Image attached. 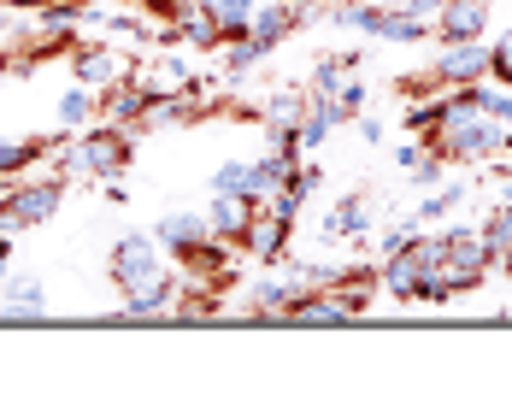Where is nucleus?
<instances>
[{"label": "nucleus", "mask_w": 512, "mask_h": 412, "mask_svg": "<svg viewBox=\"0 0 512 412\" xmlns=\"http://www.w3.org/2000/svg\"><path fill=\"white\" fill-rule=\"evenodd\" d=\"M507 142H512V130L495 124V118L477 106V83L448 89V118H442L436 136H430V148L448 159V165H495V159L507 154Z\"/></svg>", "instance_id": "nucleus-1"}, {"label": "nucleus", "mask_w": 512, "mask_h": 412, "mask_svg": "<svg viewBox=\"0 0 512 412\" xmlns=\"http://www.w3.org/2000/svg\"><path fill=\"white\" fill-rule=\"evenodd\" d=\"M136 136H142V130H124V124L95 118L89 130L65 136V148H59L48 165L65 183H118V177L136 165Z\"/></svg>", "instance_id": "nucleus-2"}, {"label": "nucleus", "mask_w": 512, "mask_h": 412, "mask_svg": "<svg viewBox=\"0 0 512 412\" xmlns=\"http://www.w3.org/2000/svg\"><path fill=\"white\" fill-rule=\"evenodd\" d=\"M383 265V295L401 301V307H430V289L448 265V236L442 230H418L401 254L377 259Z\"/></svg>", "instance_id": "nucleus-3"}, {"label": "nucleus", "mask_w": 512, "mask_h": 412, "mask_svg": "<svg viewBox=\"0 0 512 412\" xmlns=\"http://www.w3.org/2000/svg\"><path fill=\"white\" fill-rule=\"evenodd\" d=\"M159 271H165V248L154 242V230H148V236H142V230H130V236H118V242H112V254H106V277H112V289H118V295L148 289Z\"/></svg>", "instance_id": "nucleus-4"}, {"label": "nucleus", "mask_w": 512, "mask_h": 412, "mask_svg": "<svg viewBox=\"0 0 512 412\" xmlns=\"http://www.w3.org/2000/svg\"><path fill=\"white\" fill-rule=\"evenodd\" d=\"M371 218H377V195H371V189H348L342 201L324 206V218H318V242H324V248H336V242H365Z\"/></svg>", "instance_id": "nucleus-5"}, {"label": "nucleus", "mask_w": 512, "mask_h": 412, "mask_svg": "<svg viewBox=\"0 0 512 412\" xmlns=\"http://www.w3.org/2000/svg\"><path fill=\"white\" fill-rule=\"evenodd\" d=\"M183 265H165L148 289H136V295H118V312L130 318V324H165V318H177V295H183Z\"/></svg>", "instance_id": "nucleus-6"}, {"label": "nucleus", "mask_w": 512, "mask_h": 412, "mask_svg": "<svg viewBox=\"0 0 512 412\" xmlns=\"http://www.w3.org/2000/svg\"><path fill=\"white\" fill-rule=\"evenodd\" d=\"M165 89V83H148V77H124V83H112V89H101V118L106 124H124V130H142L148 124V112H154V95Z\"/></svg>", "instance_id": "nucleus-7"}, {"label": "nucleus", "mask_w": 512, "mask_h": 412, "mask_svg": "<svg viewBox=\"0 0 512 412\" xmlns=\"http://www.w3.org/2000/svg\"><path fill=\"white\" fill-rule=\"evenodd\" d=\"M65 136H71V130H53V136H42V130L0 136V177H30V171H42V165L65 148Z\"/></svg>", "instance_id": "nucleus-8"}, {"label": "nucleus", "mask_w": 512, "mask_h": 412, "mask_svg": "<svg viewBox=\"0 0 512 412\" xmlns=\"http://www.w3.org/2000/svg\"><path fill=\"white\" fill-rule=\"evenodd\" d=\"M436 83L460 89V83H489V36L483 42H442L436 59H430Z\"/></svg>", "instance_id": "nucleus-9"}, {"label": "nucleus", "mask_w": 512, "mask_h": 412, "mask_svg": "<svg viewBox=\"0 0 512 412\" xmlns=\"http://www.w3.org/2000/svg\"><path fill=\"white\" fill-rule=\"evenodd\" d=\"M65 59H71V77L89 83V89H112V83H124L136 71V59H124V53L106 48V42H77Z\"/></svg>", "instance_id": "nucleus-10"}, {"label": "nucleus", "mask_w": 512, "mask_h": 412, "mask_svg": "<svg viewBox=\"0 0 512 412\" xmlns=\"http://www.w3.org/2000/svg\"><path fill=\"white\" fill-rule=\"evenodd\" d=\"M430 18H436V42H483L495 24V6L489 0H442Z\"/></svg>", "instance_id": "nucleus-11"}, {"label": "nucleus", "mask_w": 512, "mask_h": 412, "mask_svg": "<svg viewBox=\"0 0 512 412\" xmlns=\"http://www.w3.org/2000/svg\"><path fill=\"white\" fill-rule=\"evenodd\" d=\"M254 218H259L254 195H212V201H206V230H212L218 242H230V248H242V242H248Z\"/></svg>", "instance_id": "nucleus-12"}, {"label": "nucleus", "mask_w": 512, "mask_h": 412, "mask_svg": "<svg viewBox=\"0 0 512 412\" xmlns=\"http://www.w3.org/2000/svg\"><path fill=\"white\" fill-rule=\"evenodd\" d=\"M289 242H295V224L289 218H271L265 206H259L254 230H248V242H242V254H254L259 265H283L289 259Z\"/></svg>", "instance_id": "nucleus-13"}, {"label": "nucleus", "mask_w": 512, "mask_h": 412, "mask_svg": "<svg viewBox=\"0 0 512 412\" xmlns=\"http://www.w3.org/2000/svg\"><path fill=\"white\" fill-rule=\"evenodd\" d=\"M206 236H212V230H206V212H189V206H183V212H165L154 224V242L171 259H183L189 248H201Z\"/></svg>", "instance_id": "nucleus-14"}, {"label": "nucleus", "mask_w": 512, "mask_h": 412, "mask_svg": "<svg viewBox=\"0 0 512 412\" xmlns=\"http://www.w3.org/2000/svg\"><path fill=\"white\" fill-rule=\"evenodd\" d=\"M307 18H312V12H307V6H295V0H259L254 36H259V42H271V48H283V42H289Z\"/></svg>", "instance_id": "nucleus-15"}, {"label": "nucleus", "mask_w": 512, "mask_h": 412, "mask_svg": "<svg viewBox=\"0 0 512 412\" xmlns=\"http://www.w3.org/2000/svg\"><path fill=\"white\" fill-rule=\"evenodd\" d=\"M53 118H59V130H89L95 118H101V89H89V83H71V89H59V101H53Z\"/></svg>", "instance_id": "nucleus-16"}, {"label": "nucleus", "mask_w": 512, "mask_h": 412, "mask_svg": "<svg viewBox=\"0 0 512 412\" xmlns=\"http://www.w3.org/2000/svg\"><path fill=\"white\" fill-rule=\"evenodd\" d=\"M0 312H6V318H36V312H48V283H42V277H0Z\"/></svg>", "instance_id": "nucleus-17"}, {"label": "nucleus", "mask_w": 512, "mask_h": 412, "mask_svg": "<svg viewBox=\"0 0 512 412\" xmlns=\"http://www.w3.org/2000/svg\"><path fill=\"white\" fill-rule=\"evenodd\" d=\"M206 12H212L218 36H224V48H230V42L254 36V12H259V0H206Z\"/></svg>", "instance_id": "nucleus-18"}, {"label": "nucleus", "mask_w": 512, "mask_h": 412, "mask_svg": "<svg viewBox=\"0 0 512 412\" xmlns=\"http://www.w3.org/2000/svg\"><path fill=\"white\" fill-rule=\"evenodd\" d=\"M271 53H277V48H271V42H259V36L230 42V48H224V77H230V83H236V77H248V71H259Z\"/></svg>", "instance_id": "nucleus-19"}, {"label": "nucleus", "mask_w": 512, "mask_h": 412, "mask_svg": "<svg viewBox=\"0 0 512 412\" xmlns=\"http://www.w3.org/2000/svg\"><path fill=\"white\" fill-rule=\"evenodd\" d=\"M465 195H471V183H448V189H430V195L418 201V212H412V218H418V224H442L448 212H460Z\"/></svg>", "instance_id": "nucleus-20"}, {"label": "nucleus", "mask_w": 512, "mask_h": 412, "mask_svg": "<svg viewBox=\"0 0 512 412\" xmlns=\"http://www.w3.org/2000/svg\"><path fill=\"white\" fill-rule=\"evenodd\" d=\"M477 230H483V242H489V254H495V265H501V259L512 254V195H507L501 206H495V212H489V218H483Z\"/></svg>", "instance_id": "nucleus-21"}, {"label": "nucleus", "mask_w": 512, "mask_h": 412, "mask_svg": "<svg viewBox=\"0 0 512 412\" xmlns=\"http://www.w3.org/2000/svg\"><path fill=\"white\" fill-rule=\"evenodd\" d=\"M265 124H301V112H307V89H283V95H265Z\"/></svg>", "instance_id": "nucleus-22"}, {"label": "nucleus", "mask_w": 512, "mask_h": 412, "mask_svg": "<svg viewBox=\"0 0 512 412\" xmlns=\"http://www.w3.org/2000/svg\"><path fill=\"white\" fill-rule=\"evenodd\" d=\"M206 189H212V195H248V159H224Z\"/></svg>", "instance_id": "nucleus-23"}, {"label": "nucleus", "mask_w": 512, "mask_h": 412, "mask_svg": "<svg viewBox=\"0 0 512 412\" xmlns=\"http://www.w3.org/2000/svg\"><path fill=\"white\" fill-rule=\"evenodd\" d=\"M330 101H336V112H342V124H354L359 112H365V101H371V89H365V77L354 71V77H348V83H342Z\"/></svg>", "instance_id": "nucleus-24"}, {"label": "nucleus", "mask_w": 512, "mask_h": 412, "mask_svg": "<svg viewBox=\"0 0 512 412\" xmlns=\"http://www.w3.org/2000/svg\"><path fill=\"white\" fill-rule=\"evenodd\" d=\"M477 106H483L495 124L512 130V89H501V83H477Z\"/></svg>", "instance_id": "nucleus-25"}, {"label": "nucleus", "mask_w": 512, "mask_h": 412, "mask_svg": "<svg viewBox=\"0 0 512 412\" xmlns=\"http://www.w3.org/2000/svg\"><path fill=\"white\" fill-rule=\"evenodd\" d=\"M489 83L512 89V30H501V36L489 42Z\"/></svg>", "instance_id": "nucleus-26"}, {"label": "nucleus", "mask_w": 512, "mask_h": 412, "mask_svg": "<svg viewBox=\"0 0 512 412\" xmlns=\"http://www.w3.org/2000/svg\"><path fill=\"white\" fill-rule=\"evenodd\" d=\"M418 230H424V224H418V218H395V224H389V230H383V242H377V259L401 254V248H407V242H412V236H418Z\"/></svg>", "instance_id": "nucleus-27"}, {"label": "nucleus", "mask_w": 512, "mask_h": 412, "mask_svg": "<svg viewBox=\"0 0 512 412\" xmlns=\"http://www.w3.org/2000/svg\"><path fill=\"white\" fill-rule=\"evenodd\" d=\"M189 0H136V12L142 18H154V24H177V12H183Z\"/></svg>", "instance_id": "nucleus-28"}, {"label": "nucleus", "mask_w": 512, "mask_h": 412, "mask_svg": "<svg viewBox=\"0 0 512 412\" xmlns=\"http://www.w3.org/2000/svg\"><path fill=\"white\" fill-rule=\"evenodd\" d=\"M354 124H359V136H365V142H371V148H377V142H383V124H377V118H371V112H359Z\"/></svg>", "instance_id": "nucleus-29"}, {"label": "nucleus", "mask_w": 512, "mask_h": 412, "mask_svg": "<svg viewBox=\"0 0 512 412\" xmlns=\"http://www.w3.org/2000/svg\"><path fill=\"white\" fill-rule=\"evenodd\" d=\"M389 6H407V12H436L442 0H389Z\"/></svg>", "instance_id": "nucleus-30"}, {"label": "nucleus", "mask_w": 512, "mask_h": 412, "mask_svg": "<svg viewBox=\"0 0 512 412\" xmlns=\"http://www.w3.org/2000/svg\"><path fill=\"white\" fill-rule=\"evenodd\" d=\"M112 6H136V0H112Z\"/></svg>", "instance_id": "nucleus-31"}]
</instances>
